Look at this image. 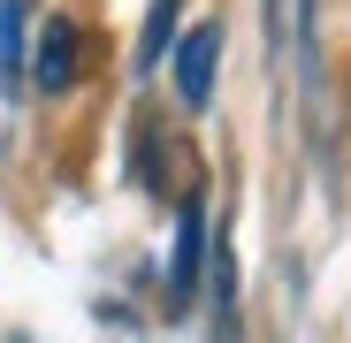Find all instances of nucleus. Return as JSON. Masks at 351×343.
<instances>
[{
    "mask_svg": "<svg viewBox=\"0 0 351 343\" xmlns=\"http://www.w3.org/2000/svg\"><path fill=\"white\" fill-rule=\"evenodd\" d=\"M77 77H84V31H77L69 16H46L38 38H31V84H38L46 99H62Z\"/></svg>",
    "mask_w": 351,
    "mask_h": 343,
    "instance_id": "obj_1",
    "label": "nucleus"
},
{
    "mask_svg": "<svg viewBox=\"0 0 351 343\" xmlns=\"http://www.w3.org/2000/svg\"><path fill=\"white\" fill-rule=\"evenodd\" d=\"M199 267H206V206L184 199V214H176V259H168V320H184L199 305Z\"/></svg>",
    "mask_w": 351,
    "mask_h": 343,
    "instance_id": "obj_2",
    "label": "nucleus"
},
{
    "mask_svg": "<svg viewBox=\"0 0 351 343\" xmlns=\"http://www.w3.org/2000/svg\"><path fill=\"white\" fill-rule=\"evenodd\" d=\"M176 53V92H184V107L199 114L214 99V62H221V23H191L184 38L168 46Z\"/></svg>",
    "mask_w": 351,
    "mask_h": 343,
    "instance_id": "obj_3",
    "label": "nucleus"
},
{
    "mask_svg": "<svg viewBox=\"0 0 351 343\" xmlns=\"http://www.w3.org/2000/svg\"><path fill=\"white\" fill-rule=\"evenodd\" d=\"M214 343H237V259H229V237L214 244Z\"/></svg>",
    "mask_w": 351,
    "mask_h": 343,
    "instance_id": "obj_4",
    "label": "nucleus"
},
{
    "mask_svg": "<svg viewBox=\"0 0 351 343\" xmlns=\"http://www.w3.org/2000/svg\"><path fill=\"white\" fill-rule=\"evenodd\" d=\"M23 69V8L16 0H0V84Z\"/></svg>",
    "mask_w": 351,
    "mask_h": 343,
    "instance_id": "obj_5",
    "label": "nucleus"
},
{
    "mask_svg": "<svg viewBox=\"0 0 351 343\" xmlns=\"http://www.w3.org/2000/svg\"><path fill=\"white\" fill-rule=\"evenodd\" d=\"M267 46L282 53V0H267Z\"/></svg>",
    "mask_w": 351,
    "mask_h": 343,
    "instance_id": "obj_6",
    "label": "nucleus"
}]
</instances>
